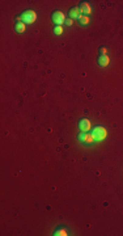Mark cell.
I'll return each instance as SVG.
<instances>
[{
	"mask_svg": "<svg viewBox=\"0 0 123 236\" xmlns=\"http://www.w3.org/2000/svg\"><path fill=\"white\" fill-rule=\"evenodd\" d=\"M100 52H101V55H106V52H107L106 47H100Z\"/></svg>",
	"mask_w": 123,
	"mask_h": 236,
	"instance_id": "13",
	"label": "cell"
},
{
	"mask_svg": "<svg viewBox=\"0 0 123 236\" xmlns=\"http://www.w3.org/2000/svg\"><path fill=\"white\" fill-rule=\"evenodd\" d=\"M79 129H80V131H83V133H88V131L92 129L90 121L88 120V118H81V120L79 121Z\"/></svg>",
	"mask_w": 123,
	"mask_h": 236,
	"instance_id": "5",
	"label": "cell"
},
{
	"mask_svg": "<svg viewBox=\"0 0 123 236\" xmlns=\"http://www.w3.org/2000/svg\"><path fill=\"white\" fill-rule=\"evenodd\" d=\"M79 21H80V24L81 25H88V24H89V16H84V15H80V17H79Z\"/></svg>",
	"mask_w": 123,
	"mask_h": 236,
	"instance_id": "11",
	"label": "cell"
},
{
	"mask_svg": "<svg viewBox=\"0 0 123 236\" xmlns=\"http://www.w3.org/2000/svg\"><path fill=\"white\" fill-rule=\"evenodd\" d=\"M54 33L56 36H60L62 33H63V26H55L54 28Z\"/></svg>",
	"mask_w": 123,
	"mask_h": 236,
	"instance_id": "12",
	"label": "cell"
},
{
	"mask_svg": "<svg viewBox=\"0 0 123 236\" xmlns=\"http://www.w3.org/2000/svg\"><path fill=\"white\" fill-rule=\"evenodd\" d=\"M77 139L80 141L81 143H84V144H93L94 142H96V139H94V137H93V134H89V133H81L77 135Z\"/></svg>",
	"mask_w": 123,
	"mask_h": 236,
	"instance_id": "3",
	"label": "cell"
},
{
	"mask_svg": "<svg viewBox=\"0 0 123 236\" xmlns=\"http://www.w3.org/2000/svg\"><path fill=\"white\" fill-rule=\"evenodd\" d=\"M52 21H54V24L56 26H62L64 23H65V16L64 13L62 11H55L52 13Z\"/></svg>",
	"mask_w": 123,
	"mask_h": 236,
	"instance_id": "4",
	"label": "cell"
},
{
	"mask_svg": "<svg viewBox=\"0 0 123 236\" xmlns=\"http://www.w3.org/2000/svg\"><path fill=\"white\" fill-rule=\"evenodd\" d=\"M110 63V58L107 55H100L98 56V66L100 67H107Z\"/></svg>",
	"mask_w": 123,
	"mask_h": 236,
	"instance_id": "7",
	"label": "cell"
},
{
	"mask_svg": "<svg viewBox=\"0 0 123 236\" xmlns=\"http://www.w3.org/2000/svg\"><path fill=\"white\" fill-rule=\"evenodd\" d=\"M64 24H67L68 26H71L72 24H73V20L72 19H65V23Z\"/></svg>",
	"mask_w": 123,
	"mask_h": 236,
	"instance_id": "14",
	"label": "cell"
},
{
	"mask_svg": "<svg viewBox=\"0 0 123 236\" xmlns=\"http://www.w3.org/2000/svg\"><path fill=\"white\" fill-rule=\"evenodd\" d=\"M79 9H80V13H83L84 16H89L92 13V7L88 2H81L80 5H79Z\"/></svg>",
	"mask_w": 123,
	"mask_h": 236,
	"instance_id": "6",
	"label": "cell"
},
{
	"mask_svg": "<svg viewBox=\"0 0 123 236\" xmlns=\"http://www.w3.org/2000/svg\"><path fill=\"white\" fill-rule=\"evenodd\" d=\"M25 29H26V24H24L23 21H17L16 25H15V30H16V32L19 34H21V33L25 32Z\"/></svg>",
	"mask_w": 123,
	"mask_h": 236,
	"instance_id": "9",
	"label": "cell"
},
{
	"mask_svg": "<svg viewBox=\"0 0 123 236\" xmlns=\"http://www.w3.org/2000/svg\"><path fill=\"white\" fill-rule=\"evenodd\" d=\"M92 134H93L96 142H101V141H104V139L107 137V131H106V129H105L104 126H96V127L92 130Z\"/></svg>",
	"mask_w": 123,
	"mask_h": 236,
	"instance_id": "2",
	"label": "cell"
},
{
	"mask_svg": "<svg viewBox=\"0 0 123 236\" xmlns=\"http://www.w3.org/2000/svg\"><path fill=\"white\" fill-rule=\"evenodd\" d=\"M16 20L17 21H23L24 24H33V23H36V20H37V13L34 11H32V9H28V11H25L20 17L17 16Z\"/></svg>",
	"mask_w": 123,
	"mask_h": 236,
	"instance_id": "1",
	"label": "cell"
},
{
	"mask_svg": "<svg viewBox=\"0 0 123 236\" xmlns=\"http://www.w3.org/2000/svg\"><path fill=\"white\" fill-rule=\"evenodd\" d=\"M54 235L55 236H67L68 231H67V228H64V227H58V228L54 231Z\"/></svg>",
	"mask_w": 123,
	"mask_h": 236,
	"instance_id": "10",
	"label": "cell"
},
{
	"mask_svg": "<svg viewBox=\"0 0 123 236\" xmlns=\"http://www.w3.org/2000/svg\"><path fill=\"white\" fill-rule=\"evenodd\" d=\"M79 17H80V9H79V7H73L72 9H69V19L79 20Z\"/></svg>",
	"mask_w": 123,
	"mask_h": 236,
	"instance_id": "8",
	"label": "cell"
}]
</instances>
